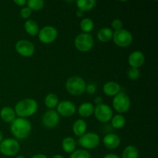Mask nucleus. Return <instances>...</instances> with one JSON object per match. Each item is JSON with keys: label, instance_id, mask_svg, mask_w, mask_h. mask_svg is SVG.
Instances as JSON below:
<instances>
[{"label": "nucleus", "instance_id": "nucleus-18", "mask_svg": "<svg viewBox=\"0 0 158 158\" xmlns=\"http://www.w3.org/2000/svg\"><path fill=\"white\" fill-rule=\"evenodd\" d=\"M16 114L15 110L10 106H4L0 110V117L6 123H11L15 118Z\"/></svg>", "mask_w": 158, "mask_h": 158}, {"label": "nucleus", "instance_id": "nucleus-4", "mask_svg": "<svg viewBox=\"0 0 158 158\" xmlns=\"http://www.w3.org/2000/svg\"><path fill=\"white\" fill-rule=\"evenodd\" d=\"M131 102L129 96L122 91L114 97L112 101L113 107L119 114H123L127 112L131 108Z\"/></svg>", "mask_w": 158, "mask_h": 158}, {"label": "nucleus", "instance_id": "nucleus-30", "mask_svg": "<svg viewBox=\"0 0 158 158\" xmlns=\"http://www.w3.org/2000/svg\"><path fill=\"white\" fill-rule=\"evenodd\" d=\"M127 77L132 81H136L140 77V71L137 68L131 67L127 71Z\"/></svg>", "mask_w": 158, "mask_h": 158}, {"label": "nucleus", "instance_id": "nucleus-11", "mask_svg": "<svg viewBox=\"0 0 158 158\" xmlns=\"http://www.w3.org/2000/svg\"><path fill=\"white\" fill-rule=\"evenodd\" d=\"M17 53L23 57H30L35 53V46L32 42L26 40H21L15 46Z\"/></svg>", "mask_w": 158, "mask_h": 158}, {"label": "nucleus", "instance_id": "nucleus-1", "mask_svg": "<svg viewBox=\"0 0 158 158\" xmlns=\"http://www.w3.org/2000/svg\"><path fill=\"white\" fill-rule=\"evenodd\" d=\"M10 131L12 135L19 140H24L29 137L32 131V125L26 118H15L10 124Z\"/></svg>", "mask_w": 158, "mask_h": 158}, {"label": "nucleus", "instance_id": "nucleus-10", "mask_svg": "<svg viewBox=\"0 0 158 158\" xmlns=\"http://www.w3.org/2000/svg\"><path fill=\"white\" fill-rule=\"evenodd\" d=\"M58 36V31L55 27L51 26H46L40 29L38 33V38L41 43L44 44H50L56 40Z\"/></svg>", "mask_w": 158, "mask_h": 158}, {"label": "nucleus", "instance_id": "nucleus-26", "mask_svg": "<svg viewBox=\"0 0 158 158\" xmlns=\"http://www.w3.org/2000/svg\"><path fill=\"white\" fill-rule=\"evenodd\" d=\"M111 125L115 129H121L126 124V118L122 114H117L111 119Z\"/></svg>", "mask_w": 158, "mask_h": 158}, {"label": "nucleus", "instance_id": "nucleus-37", "mask_svg": "<svg viewBox=\"0 0 158 158\" xmlns=\"http://www.w3.org/2000/svg\"><path fill=\"white\" fill-rule=\"evenodd\" d=\"M31 158H48L47 156H46L43 154H35V155L32 156Z\"/></svg>", "mask_w": 158, "mask_h": 158}, {"label": "nucleus", "instance_id": "nucleus-36", "mask_svg": "<svg viewBox=\"0 0 158 158\" xmlns=\"http://www.w3.org/2000/svg\"><path fill=\"white\" fill-rule=\"evenodd\" d=\"M103 158H120V157L115 154H107L103 157Z\"/></svg>", "mask_w": 158, "mask_h": 158}, {"label": "nucleus", "instance_id": "nucleus-15", "mask_svg": "<svg viewBox=\"0 0 158 158\" xmlns=\"http://www.w3.org/2000/svg\"><path fill=\"white\" fill-rule=\"evenodd\" d=\"M103 145L107 149L114 150L117 149L121 143L120 137L116 134H108L103 137Z\"/></svg>", "mask_w": 158, "mask_h": 158}, {"label": "nucleus", "instance_id": "nucleus-29", "mask_svg": "<svg viewBox=\"0 0 158 158\" xmlns=\"http://www.w3.org/2000/svg\"><path fill=\"white\" fill-rule=\"evenodd\" d=\"M69 158H92L89 151L84 149H78L70 154Z\"/></svg>", "mask_w": 158, "mask_h": 158}, {"label": "nucleus", "instance_id": "nucleus-23", "mask_svg": "<svg viewBox=\"0 0 158 158\" xmlns=\"http://www.w3.org/2000/svg\"><path fill=\"white\" fill-rule=\"evenodd\" d=\"M76 3L79 10L84 12L92 10L96 6L97 2L95 0H78Z\"/></svg>", "mask_w": 158, "mask_h": 158}, {"label": "nucleus", "instance_id": "nucleus-41", "mask_svg": "<svg viewBox=\"0 0 158 158\" xmlns=\"http://www.w3.org/2000/svg\"><path fill=\"white\" fill-rule=\"evenodd\" d=\"M15 158H26L24 157V156H22V155H19V156H17Z\"/></svg>", "mask_w": 158, "mask_h": 158}, {"label": "nucleus", "instance_id": "nucleus-22", "mask_svg": "<svg viewBox=\"0 0 158 158\" xmlns=\"http://www.w3.org/2000/svg\"><path fill=\"white\" fill-rule=\"evenodd\" d=\"M24 29L26 33L29 34V35H32V36L38 35L39 31H40L39 25L37 24L36 22L32 19L26 20V23H24Z\"/></svg>", "mask_w": 158, "mask_h": 158}, {"label": "nucleus", "instance_id": "nucleus-34", "mask_svg": "<svg viewBox=\"0 0 158 158\" xmlns=\"http://www.w3.org/2000/svg\"><path fill=\"white\" fill-rule=\"evenodd\" d=\"M14 3L19 6H25L27 3V1H26V0H15Z\"/></svg>", "mask_w": 158, "mask_h": 158}, {"label": "nucleus", "instance_id": "nucleus-8", "mask_svg": "<svg viewBox=\"0 0 158 158\" xmlns=\"http://www.w3.org/2000/svg\"><path fill=\"white\" fill-rule=\"evenodd\" d=\"M100 143V137L94 132H88L79 138L78 143L84 150H93L97 148Z\"/></svg>", "mask_w": 158, "mask_h": 158}, {"label": "nucleus", "instance_id": "nucleus-39", "mask_svg": "<svg viewBox=\"0 0 158 158\" xmlns=\"http://www.w3.org/2000/svg\"><path fill=\"white\" fill-rule=\"evenodd\" d=\"M52 158H64V157L62 155H60V154H56V155H54Z\"/></svg>", "mask_w": 158, "mask_h": 158}, {"label": "nucleus", "instance_id": "nucleus-13", "mask_svg": "<svg viewBox=\"0 0 158 158\" xmlns=\"http://www.w3.org/2000/svg\"><path fill=\"white\" fill-rule=\"evenodd\" d=\"M60 115L56 110H49L44 113L42 118V123L46 128H53L60 123Z\"/></svg>", "mask_w": 158, "mask_h": 158}, {"label": "nucleus", "instance_id": "nucleus-38", "mask_svg": "<svg viewBox=\"0 0 158 158\" xmlns=\"http://www.w3.org/2000/svg\"><path fill=\"white\" fill-rule=\"evenodd\" d=\"M83 15H84V12H82L81 10H77V12H76V15H77V17H78V18H82V17L83 16Z\"/></svg>", "mask_w": 158, "mask_h": 158}, {"label": "nucleus", "instance_id": "nucleus-27", "mask_svg": "<svg viewBox=\"0 0 158 158\" xmlns=\"http://www.w3.org/2000/svg\"><path fill=\"white\" fill-rule=\"evenodd\" d=\"M80 26L83 33H89L94 28V23L90 18H84L81 20Z\"/></svg>", "mask_w": 158, "mask_h": 158}, {"label": "nucleus", "instance_id": "nucleus-5", "mask_svg": "<svg viewBox=\"0 0 158 158\" xmlns=\"http://www.w3.org/2000/svg\"><path fill=\"white\" fill-rule=\"evenodd\" d=\"M112 40L116 46L121 48H126L132 44L134 36L130 31L121 29L114 32Z\"/></svg>", "mask_w": 158, "mask_h": 158}, {"label": "nucleus", "instance_id": "nucleus-19", "mask_svg": "<svg viewBox=\"0 0 158 158\" xmlns=\"http://www.w3.org/2000/svg\"><path fill=\"white\" fill-rule=\"evenodd\" d=\"M94 106L89 102H85L80 105L78 107L79 115L83 118H88L94 114Z\"/></svg>", "mask_w": 158, "mask_h": 158}, {"label": "nucleus", "instance_id": "nucleus-21", "mask_svg": "<svg viewBox=\"0 0 158 158\" xmlns=\"http://www.w3.org/2000/svg\"><path fill=\"white\" fill-rule=\"evenodd\" d=\"M113 34H114V32H113L112 29L107 27H104L100 29L97 32V35L98 40L101 43H108L112 40Z\"/></svg>", "mask_w": 158, "mask_h": 158}, {"label": "nucleus", "instance_id": "nucleus-6", "mask_svg": "<svg viewBox=\"0 0 158 158\" xmlns=\"http://www.w3.org/2000/svg\"><path fill=\"white\" fill-rule=\"evenodd\" d=\"M94 45V40L89 33H80L74 40L76 49L82 52H87L92 49Z\"/></svg>", "mask_w": 158, "mask_h": 158}, {"label": "nucleus", "instance_id": "nucleus-14", "mask_svg": "<svg viewBox=\"0 0 158 158\" xmlns=\"http://www.w3.org/2000/svg\"><path fill=\"white\" fill-rule=\"evenodd\" d=\"M145 62V56L140 51H134L128 56V63L132 68L139 69Z\"/></svg>", "mask_w": 158, "mask_h": 158}, {"label": "nucleus", "instance_id": "nucleus-7", "mask_svg": "<svg viewBox=\"0 0 158 158\" xmlns=\"http://www.w3.org/2000/svg\"><path fill=\"white\" fill-rule=\"evenodd\" d=\"M20 150V144L16 139L6 138L3 139L0 143V153L6 157H12L19 153Z\"/></svg>", "mask_w": 158, "mask_h": 158}, {"label": "nucleus", "instance_id": "nucleus-20", "mask_svg": "<svg viewBox=\"0 0 158 158\" xmlns=\"http://www.w3.org/2000/svg\"><path fill=\"white\" fill-rule=\"evenodd\" d=\"M62 148L67 154H72L77 148V141L73 137H65L62 141Z\"/></svg>", "mask_w": 158, "mask_h": 158}, {"label": "nucleus", "instance_id": "nucleus-3", "mask_svg": "<svg viewBox=\"0 0 158 158\" xmlns=\"http://www.w3.org/2000/svg\"><path fill=\"white\" fill-rule=\"evenodd\" d=\"M86 83L82 77L74 76L67 79L65 87L67 92L73 96H80L86 91Z\"/></svg>", "mask_w": 158, "mask_h": 158}, {"label": "nucleus", "instance_id": "nucleus-35", "mask_svg": "<svg viewBox=\"0 0 158 158\" xmlns=\"http://www.w3.org/2000/svg\"><path fill=\"white\" fill-rule=\"evenodd\" d=\"M94 103L96 104V106H97V105H100L102 104L103 103V98H102L101 97H97L95 99H94Z\"/></svg>", "mask_w": 158, "mask_h": 158}, {"label": "nucleus", "instance_id": "nucleus-25", "mask_svg": "<svg viewBox=\"0 0 158 158\" xmlns=\"http://www.w3.org/2000/svg\"><path fill=\"white\" fill-rule=\"evenodd\" d=\"M60 103V100L56 94H49L46 96L44 99V103L47 108L49 110H52L56 107L58 103Z\"/></svg>", "mask_w": 158, "mask_h": 158}, {"label": "nucleus", "instance_id": "nucleus-12", "mask_svg": "<svg viewBox=\"0 0 158 158\" xmlns=\"http://www.w3.org/2000/svg\"><path fill=\"white\" fill-rule=\"evenodd\" d=\"M77 111L76 105L69 100H62L56 106V112L63 117H70Z\"/></svg>", "mask_w": 158, "mask_h": 158}, {"label": "nucleus", "instance_id": "nucleus-16", "mask_svg": "<svg viewBox=\"0 0 158 158\" xmlns=\"http://www.w3.org/2000/svg\"><path fill=\"white\" fill-rule=\"evenodd\" d=\"M103 91L105 95L108 97H115L121 92V86L118 83L114 81H109L103 86Z\"/></svg>", "mask_w": 158, "mask_h": 158}, {"label": "nucleus", "instance_id": "nucleus-24", "mask_svg": "<svg viewBox=\"0 0 158 158\" xmlns=\"http://www.w3.org/2000/svg\"><path fill=\"white\" fill-rule=\"evenodd\" d=\"M140 154L137 148L134 145H128L122 153V158H139Z\"/></svg>", "mask_w": 158, "mask_h": 158}, {"label": "nucleus", "instance_id": "nucleus-17", "mask_svg": "<svg viewBox=\"0 0 158 158\" xmlns=\"http://www.w3.org/2000/svg\"><path fill=\"white\" fill-rule=\"evenodd\" d=\"M87 131V124L83 119H78L73 124V132L74 135L80 137Z\"/></svg>", "mask_w": 158, "mask_h": 158}, {"label": "nucleus", "instance_id": "nucleus-40", "mask_svg": "<svg viewBox=\"0 0 158 158\" xmlns=\"http://www.w3.org/2000/svg\"><path fill=\"white\" fill-rule=\"evenodd\" d=\"M2 140H3V134L2 133V131H0V143H1Z\"/></svg>", "mask_w": 158, "mask_h": 158}, {"label": "nucleus", "instance_id": "nucleus-2", "mask_svg": "<svg viewBox=\"0 0 158 158\" xmlns=\"http://www.w3.org/2000/svg\"><path fill=\"white\" fill-rule=\"evenodd\" d=\"M38 110V103L34 99L26 98L20 100L15 106V114L20 118L31 117L36 113Z\"/></svg>", "mask_w": 158, "mask_h": 158}, {"label": "nucleus", "instance_id": "nucleus-28", "mask_svg": "<svg viewBox=\"0 0 158 158\" xmlns=\"http://www.w3.org/2000/svg\"><path fill=\"white\" fill-rule=\"evenodd\" d=\"M27 7L32 11H40L43 9L45 6V2L43 0H29L27 1Z\"/></svg>", "mask_w": 158, "mask_h": 158}, {"label": "nucleus", "instance_id": "nucleus-33", "mask_svg": "<svg viewBox=\"0 0 158 158\" xmlns=\"http://www.w3.org/2000/svg\"><path fill=\"white\" fill-rule=\"evenodd\" d=\"M96 90H97V87H96L95 84H94V83H89V84L86 85V91L87 92L88 94L93 95V94H95Z\"/></svg>", "mask_w": 158, "mask_h": 158}, {"label": "nucleus", "instance_id": "nucleus-9", "mask_svg": "<svg viewBox=\"0 0 158 158\" xmlns=\"http://www.w3.org/2000/svg\"><path fill=\"white\" fill-rule=\"evenodd\" d=\"M94 114L95 118L101 123H107L110 121L112 117H114L113 110L110 106L105 103L94 106Z\"/></svg>", "mask_w": 158, "mask_h": 158}, {"label": "nucleus", "instance_id": "nucleus-32", "mask_svg": "<svg viewBox=\"0 0 158 158\" xmlns=\"http://www.w3.org/2000/svg\"><path fill=\"white\" fill-rule=\"evenodd\" d=\"M111 26H112L113 29L115 31L119 30V29H122V26H123V23L120 19H115L112 21V23H111Z\"/></svg>", "mask_w": 158, "mask_h": 158}, {"label": "nucleus", "instance_id": "nucleus-31", "mask_svg": "<svg viewBox=\"0 0 158 158\" xmlns=\"http://www.w3.org/2000/svg\"><path fill=\"white\" fill-rule=\"evenodd\" d=\"M19 15L21 18L27 19H29V17L31 16V15H32V10H31L29 8H28L27 6L23 7L21 9V10H20Z\"/></svg>", "mask_w": 158, "mask_h": 158}]
</instances>
